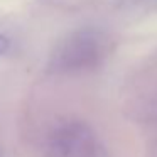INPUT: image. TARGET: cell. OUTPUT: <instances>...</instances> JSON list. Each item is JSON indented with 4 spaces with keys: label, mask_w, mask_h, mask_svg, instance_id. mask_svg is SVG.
I'll use <instances>...</instances> for the list:
<instances>
[{
    "label": "cell",
    "mask_w": 157,
    "mask_h": 157,
    "mask_svg": "<svg viewBox=\"0 0 157 157\" xmlns=\"http://www.w3.org/2000/svg\"><path fill=\"white\" fill-rule=\"evenodd\" d=\"M46 157H98L93 128L78 120L54 127L46 142Z\"/></svg>",
    "instance_id": "cell-2"
},
{
    "label": "cell",
    "mask_w": 157,
    "mask_h": 157,
    "mask_svg": "<svg viewBox=\"0 0 157 157\" xmlns=\"http://www.w3.org/2000/svg\"><path fill=\"white\" fill-rule=\"evenodd\" d=\"M110 52V39L96 27H83L68 34L51 52L49 66L56 73L75 75L95 69Z\"/></svg>",
    "instance_id": "cell-1"
},
{
    "label": "cell",
    "mask_w": 157,
    "mask_h": 157,
    "mask_svg": "<svg viewBox=\"0 0 157 157\" xmlns=\"http://www.w3.org/2000/svg\"><path fill=\"white\" fill-rule=\"evenodd\" d=\"M12 46V41L7 37V36L0 34V56L5 54V52H9V49H10Z\"/></svg>",
    "instance_id": "cell-4"
},
{
    "label": "cell",
    "mask_w": 157,
    "mask_h": 157,
    "mask_svg": "<svg viewBox=\"0 0 157 157\" xmlns=\"http://www.w3.org/2000/svg\"><path fill=\"white\" fill-rule=\"evenodd\" d=\"M120 9L137 15H145L157 9V0H120Z\"/></svg>",
    "instance_id": "cell-3"
}]
</instances>
